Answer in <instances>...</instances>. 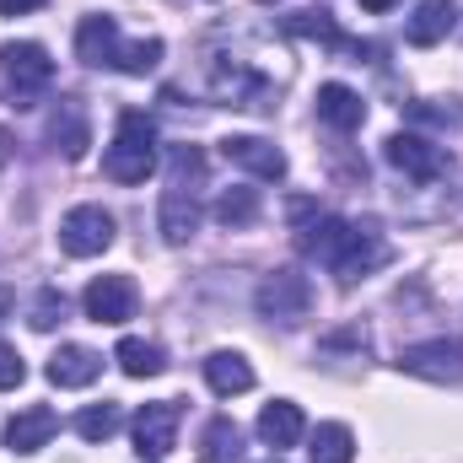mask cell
<instances>
[{
    "mask_svg": "<svg viewBox=\"0 0 463 463\" xmlns=\"http://www.w3.org/2000/svg\"><path fill=\"white\" fill-rule=\"evenodd\" d=\"M205 222V151L200 146H173V162H167V189H162V205H156V232L162 242L184 248Z\"/></svg>",
    "mask_w": 463,
    "mask_h": 463,
    "instance_id": "cell-1",
    "label": "cell"
},
{
    "mask_svg": "<svg viewBox=\"0 0 463 463\" xmlns=\"http://www.w3.org/2000/svg\"><path fill=\"white\" fill-rule=\"evenodd\" d=\"M103 173L114 184H146L156 173V118L140 109H124L114 129V146L103 151Z\"/></svg>",
    "mask_w": 463,
    "mask_h": 463,
    "instance_id": "cell-2",
    "label": "cell"
},
{
    "mask_svg": "<svg viewBox=\"0 0 463 463\" xmlns=\"http://www.w3.org/2000/svg\"><path fill=\"white\" fill-rule=\"evenodd\" d=\"M253 307H259V318H269L280 329H297L313 313V280L302 269H291V264L286 269H269L259 280V291H253Z\"/></svg>",
    "mask_w": 463,
    "mask_h": 463,
    "instance_id": "cell-3",
    "label": "cell"
},
{
    "mask_svg": "<svg viewBox=\"0 0 463 463\" xmlns=\"http://www.w3.org/2000/svg\"><path fill=\"white\" fill-rule=\"evenodd\" d=\"M0 76H5V87H11V98H16V109H33V98L54 81V60H49V49H43V43L16 38V43H0Z\"/></svg>",
    "mask_w": 463,
    "mask_h": 463,
    "instance_id": "cell-4",
    "label": "cell"
},
{
    "mask_svg": "<svg viewBox=\"0 0 463 463\" xmlns=\"http://www.w3.org/2000/svg\"><path fill=\"white\" fill-rule=\"evenodd\" d=\"M211 98L222 103V109H248V114H269L275 109V87L253 71V65H242V60H211Z\"/></svg>",
    "mask_w": 463,
    "mask_h": 463,
    "instance_id": "cell-5",
    "label": "cell"
},
{
    "mask_svg": "<svg viewBox=\"0 0 463 463\" xmlns=\"http://www.w3.org/2000/svg\"><path fill=\"white\" fill-rule=\"evenodd\" d=\"M383 156H388L404 178H415V184L453 178V151H448V146H437V140H426V135H415V129L388 135V140H383Z\"/></svg>",
    "mask_w": 463,
    "mask_h": 463,
    "instance_id": "cell-6",
    "label": "cell"
},
{
    "mask_svg": "<svg viewBox=\"0 0 463 463\" xmlns=\"http://www.w3.org/2000/svg\"><path fill=\"white\" fill-rule=\"evenodd\" d=\"M393 259V248H388V237L377 222H350L345 242H340V253H335V275H340V286H355V280H366L372 269H383Z\"/></svg>",
    "mask_w": 463,
    "mask_h": 463,
    "instance_id": "cell-7",
    "label": "cell"
},
{
    "mask_svg": "<svg viewBox=\"0 0 463 463\" xmlns=\"http://www.w3.org/2000/svg\"><path fill=\"white\" fill-rule=\"evenodd\" d=\"M178 420H184V404L178 399H156V404H140L129 431H135V453L146 463L167 458L178 448Z\"/></svg>",
    "mask_w": 463,
    "mask_h": 463,
    "instance_id": "cell-8",
    "label": "cell"
},
{
    "mask_svg": "<svg viewBox=\"0 0 463 463\" xmlns=\"http://www.w3.org/2000/svg\"><path fill=\"white\" fill-rule=\"evenodd\" d=\"M118 222L103 211V205H76V211H65V222H60V248L71 253V259H92V253H103L109 242H114Z\"/></svg>",
    "mask_w": 463,
    "mask_h": 463,
    "instance_id": "cell-9",
    "label": "cell"
},
{
    "mask_svg": "<svg viewBox=\"0 0 463 463\" xmlns=\"http://www.w3.org/2000/svg\"><path fill=\"white\" fill-rule=\"evenodd\" d=\"M81 307H87V318L92 324H129L135 318V307H140V291H135V280L129 275H98L87 291H81Z\"/></svg>",
    "mask_w": 463,
    "mask_h": 463,
    "instance_id": "cell-10",
    "label": "cell"
},
{
    "mask_svg": "<svg viewBox=\"0 0 463 463\" xmlns=\"http://www.w3.org/2000/svg\"><path fill=\"white\" fill-rule=\"evenodd\" d=\"M399 372L426 383H463V340H426L399 350Z\"/></svg>",
    "mask_w": 463,
    "mask_h": 463,
    "instance_id": "cell-11",
    "label": "cell"
},
{
    "mask_svg": "<svg viewBox=\"0 0 463 463\" xmlns=\"http://www.w3.org/2000/svg\"><path fill=\"white\" fill-rule=\"evenodd\" d=\"M222 156H227L232 167H242V173H253V178H269V184H280L286 178V151L275 146V140H264V135H227L222 140Z\"/></svg>",
    "mask_w": 463,
    "mask_h": 463,
    "instance_id": "cell-12",
    "label": "cell"
},
{
    "mask_svg": "<svg viewBox=\"0 0 463 463\" xmlns=\"http://www.w3.org/2000/svg\"><path fill=\"white\" fill-rule=\"evenodd\" d=\"M280 33H286V38H307V43H329L335 54H355V60H361V54H372V49H366L361 38H345V33H340V22H335V16H329L324 5L280 16Z\"/></svg>",
    "mask_w": 463,
    "mask_h": 463,
    "instance_id": "cell-13",
    "label": "cell"
},
{
    "mask_svg": "<svg viewBox=\"0 0 463 463\" xmlns=\"http://www.w3.org/2000/svg\"><path fill=\"white\" fill-rule=\"evenodd\" d=\"M54 431H60V415H54L49 404H27V410H16V415L5 420V448L27 458V453L49 448V442H54Z\"/></svg>",
    "mask_w": 463,
    "mask_h": 463,
    "instance_id": "cell-14",
    "label": "cell"
},
{
    "mask_svg": "<svg viewBox=\"0 0 463 463\" xmlns=\"http://www.w3.org/2000/svg\"><path fill=\"white\" fill-rule=\"evenodd\" d=\"M49 146L65 151L71 162L87 156V146H92V124H87V109H81L76 98H60V103H54V114H49Z\"/></svg>",
    "mask_w": 463,
    "mask_h": 463,
    "instance_id": "cell-15",
    "label": "cell"
},
{
    "mask_svg": "<svg viewBox=\"0 0 463 463\" xmlns=\"http://www.w3.org/2000/svg\"><path fill=\"white\" fill-rule=\"evenodd\" d=\"M345 232H350L345 216H335V211H313V216L297 227V248H302L307 259H318V264H335V253H340Z\"/></svg>",
    "mask_w": 463,
    "mask_h": 463,
    "instance_id": "cell-16",
    "label": "cell"
},
{
    "mask_svg": "<svg viewBox=\"0 0 463 463\" xmlns=\"http://www.w3.org/2000/svg\"><path fill=\"white\" fill-rule=\"evenodd\" d=\"M118 22L114 16H103V11H92V16H81V27H76V60L81 65H114V54H118Z\"/></svg>",
    "mask_w": 463,
    "mask_h": 463,
    "instance_id": "cell-17",
    "label": "cell"
},
{
    "mask_svg": "<svg viewBox=\"0 0 463 463\" xmlns=\"http://www.w3.org/2000/svg\"><path fill=\"white\" fill-rule=\"evenodd\" d=\"M49 383L54 388H87V383H98V372H103V355L92 345H60L49 355Z\"/></svg>",
    "mask_w": 463,
    "mask_h": 463,
    "instance_id": "cell-18",
    "label": "cell"
},
{
    "mask_svg": "<svg viewBox=\"0 0 463 463\" xmlns=\"http://www.w3.org/2000/svg\"><path fill=\"white\" fill-rule=\"evenodd\" d=\"M453 27H458V5H453V0H420V5L410 11V22H404V38H410L415 49H431V43H442Z\"/></svg>",
    "mask_w": 463,
    "mask_h": 463,
    "instance_id": "cell-19",
    "label": "cell"
},
{
    "mask_svg": "<svg viewBox=\"0 0 463 463\" xmlns=\"http://www.w3.org/2000/svg\"><path fill=\"white\" fill-rule=\"evenodd\" d=\"M259 437H264V448H297L302 437H307V420H302V404H291V399H275V404H264L259 410Z\"/></svg>",
    "mask_w": 463,
    "mask_h": 463,
    "instance_id": "cell-20",
    "label": "cell"
},
{
    "mask_svg": "<svg viewBox=\"0 0 463 463\" xmlns=\"http://www.w3.org/2000/svg\"><path fill=\"white\" fill-rule=\"evenodd\" d=\"M318 118H324L329 129L350 135V129L366 124V103H361V92H350L345 81H324V87H318Z\"/></svg>",
    "mask_w": 463,
    "mask_h": 463,
    "instance_id": "cell-21",
    "label": "cell"
},
{
    "mask_svg": "<svg viewBox=\"0 0 463 463\" xmlns=\"http://www.w3.org/2000/svg\"><path fill=\"white\" fill-rule=\"evenodd\" d=\"M205 383H211V393H248L253 388V366H248V355H237V350H211L205 355Z\"/></svg>",
    "mask_w": 463,
    "mask_h": 463,
    "instance_id": "cell-22",
    "label": "cell"
},
{
    "mask_svg": "<svg viewBox=\"0 0 463 463\" xmlns=\"http://www.w3.org/2000/svg\"><path fill=\"white\" fill-rule=\"evenodd\" d=\"M200 463H242V431H237L232 415L205 420V431H200Z\"/></svg>",
    "mask_w": 463,
    "mask_h": 463,
    "instance_id": "cell-23",
    "label": "cell"
},
{
    "mask_svg": "<svg viewBox=\"0 0 463 463\" xmlns=\"http://www.w3.org/2000/svg\"><path fill=\"white\" fill-rule=\"evenodd\" d=\"M114 361L124 377H156V372H167V350L156 345V340H135V335L118 340Z\"/></svg>",
    "mask_w": 463,
    "mask_h": 463,
    "instance_id": "cell-24",
    "label": "cell"
},
{
    "mask_svg": "<svg viewBox=\"0 0 463 463\" xmlns=\"http://www.w3.org/2000/svg\"><path fill=\"white\" fill-rule=\"evenodd\" d=\"M313 463H350L355 458V431H350L345 420H324V426H313Z\"/></svg>",
    "mask_w": 463,
    "mask_h": 463,
    "instance_id": "cell-25",
    "label": "cell"
},
{
    "mask_svg": "<svg viewBox=\"0 0 463 463\" xmlns=\"http://www.w3.org/2000/svg\"><path fill=\"white\" fill-rule=\"evenodd\" d=\"M211 216L222 222V227H253L259 222V194L253 189H222L216 194V205H211Z\"/></svg>",
    "mask_w": 463,
    "mask_h": 463,
    "instance_id": "cell-26",
    "label": "cell"
},
{
    "mask_svg": "<svg viewBox=\"0 0 463 463\" xmlns=\"http://www.w3.org/2000/svg\"><path fill=\"white\" fill-rule=\"evenodd\" d=\"M162 38H129V43H118L114 54V71H124V76H151L156 65H162Z\"/></svg>",
    "mask_w": 463,
    "mask_h": 463,
    "instance_id": "cell-27",
    "label": "cell"
},
{
    "mask_svg": "<svg viewBox=\"0 0 463 463\" xmlns=\"http://www.w3.org/2000/svg\"><path fill=\"white\" fill-rule=\"evenodd\" d=\"M118 426H124V410L109 404V399H103V404H87V410L76 415V437H81V442H109Z\"/></svg>",
    "mask_w": 463,
    "mask_h": 463,
    "instance_id": "cell-28",
    "label": "cell"
},
{
    "mask_svg": "<svg viewBox=\"0 0 463 463\" xmlns=\"http://www.w3.org/2000/svg\"><path fill=\"white\" fill-rule=\"evenodd\" d=\"M65 313H71L65 291H60V286H43V291L33 297V307H27V324H33L38 335H49L54 324H65Z\"/></svg>",
    "mask_w": 463,
    "mask_h": 463,
    "instance_id": "cell-29",
    "label": "cell"
},
{
    "mask_svg": "<svg viewBox=\"0 0 463 463\" xmlns=\"http://www.w3.org/2000/svg\"><path fill=\"white\" fill-rule=\"evenodd\" d=\"M410 118L415 124H463V98H448V109L442 103H410Z\"/></svg>",
    "mask_w": 463,
    "mask_h": 463,
    "instance_id": "cell-30",
    "label": "cell"
},
{
    "mask_svg": "<svg viewBox=\"0 0 463 463\" xmlns=\"http://www.w3.org/2000/svg\"><path fill=\"white\" fill-rule=\"evenodd\" d=\"M22 377H27V361L16 355V350L0 340V393H11V388H22Z\"/></svg>",
    "mask_w": 463,
    "mask_h": 463,
    "instance_id": "cell-31",
    "label": "cell"
},
{
    "mask_svg": "<svg viewBox=\"0 0 463 463\" xmlns=\"http://www.w3.org/2000/svg\"><path fill=\"white\" fill-rule=\"evenodd\" d=\"M49 0H0V16H27V11H43Z\"/></svg>",
    "mask_w": 463,
    "mask_h": 463,
    "instance_id": "cell-32",
    "label": "cell"
},
{
    "mask_svg": "<svg viewBox=\"0 0 463 463\" xmlns=\"http://www.w3.org/2000/svg\"><path fill=\"white\" fill-rule=\"evenodd\" d=\"M11 313H16V291H11V286H0V324H5Z\"/></svg>",
    "mask_w": 463,
    "mask_h": 463,
    "instance_id": "cell-33",
    "label": "cell"
},
{
    "mask_svg": "<svg viewBox=\"0 0 463 463\" xmlns=\"http://www.w3.org/2000/svg\"><path fill=\"white\" fill-rule=\"evenodd\" d=\"M388 5H399V0H361V11H388Z\"/></svg>",
    "mask_w": 463,
    "mask_h": 463,
    "instance_id": "cell-34",
    "label": "cell"
},
{
    "mask_svg": "<svg viewBox=\"0 0 463 463\" xmlns=\"http://www.w3.org/2000/svg\"><path fill=\"white\" fill-rule=\"evenodd\" d=\"M264 463H286V458H264Z\"/></svg>",
    "mask_w": 463,
    "mask_h": 463,
    "instance_id": "cell-35",
    "label": "cell"
},
{
    "mask_svg": "<svg viewBox=\"0 0 463 463\" xmlns=\"http://www.w3.org/2000/svg\"><path fill=\"white\" fill-rule=\"evenodd\" d=\"M264 5H269V0H264Z\"/></svg>",
    "mask_w": 463,
    "mask_h": 463,
    "instance_id": "cell-36",
    "label": "cell"
}]
</instances>
